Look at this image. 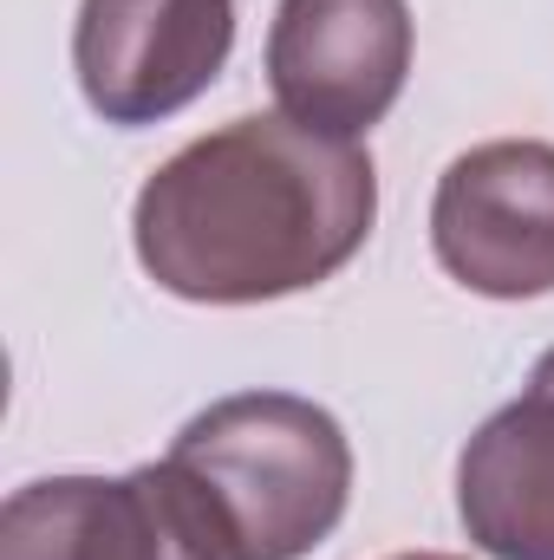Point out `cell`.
<instances>
[{
  "instance_id": "cell-3",
  "label": "cell",
  "mask_w": 554,
  "mask_h": 560,
  "mask_svg": "<svg viewBox=\"0 0 554 560\" xmlns=\"http://www.w3.org/2000/svg\"><path fill=\"white\" fill-rule=\"evenodd\" d=\"M0 560H249L222 495L157 456L125 476H46L7 495Z\"/></svg>"
},
{
  "instance_id": "cell-2",
  "label": "cell",
  "mask_w": 554,
  "mask_h": 560,
  "mask_svg": "<svg viewBox=\"0 0 554 560\" xmlns=\"http://www.w3.org/2000/svg\"><path fill=\"white\" fill-rule=\"evenodd\" d=\"M170 456L196 469L235 515L249 560L313 555L353 502V443L300 392H235L176 430Z\"/></svg>"
},
{
  "instance_id": "cell-8",
  "label": "cell",
  "mask_w": 554,
  "mask_h": 560,
  "mask_svg": "<svg viewBox=\"0 0 554 560\" xmlns=\"http://www.w3.org/2000/svg\"><path fill=\"white\" fill-rule=\"evenodd\" d=\"M529 378H542V385H554V346L542 352V359H535V372H529Z\"/></svg>"
},
{
  "instance_id": "cell-7",
  "label": "cell",
  "mask_w": 554,
  "mask_h": 560,
  "mask_svg": "<svg viewBox=\"0 0 554 560\" xmlns=\"http://www.w3.org/2000/svg\"><path fill=\"white\" fill-rule=\"evenodd\" d=\"M457 515L489 560H554V385L529 378L463 443Z\"/></svg>"
},
{
  "instance_id": "cell-1",
  "label": "cell",
  "mask_w": 554,
  "mask_h": 560,
  "mask_svg": "<svg viewBox=\"0 0 554 560\" xmlns=\"http://www.w3.org/2000/svg\"><path fill=\"white\" fill-rule=\"evenodd\" d=\"M379 222L359 143L249 112L157 163L131 209L138 268L196 306H262L333 280Z\"/></svg>"
},
{
  "instance_id": "cell-6",
  "label": "cell",
  "mask_w": 554,
  "mask_h": 560,
  "mask_svg": "<svg viewBox=\"0 0 554 560\" xmlns=\"http://www.w3.org/2000/svg\"><path fill=\"white\" fill-rule=\"evenodd\" d=\"M235 52V0H79L72 72L85 105L143 131L189 112Z\"/></svg>"
},
{
  "instance_id": "cell-5",
  "label": "cell",
  "mask_w": 554,
  "mask_h": 560,
  "mask_svg": "<svg viewBox=\"0 0 554 560\" xmlns=\"http://www.w3.org/2000/svg\"><path fill=\"white\" fill-rule=\"evenodd\" d=\"M430 248L483 300L554 293V143L496 138L450 156L430 196Z\"/></svg>"
},
{
  "instance_id": "cell-4",
  "label": "cell",
  "mask_w": 554,
  "mask_h": 560,
  "mask_svg": "<svg viewBox=\"0 0 554 560\" xmlns=\"http://www.w3.org/2000/svg\"><path fill=\"white\" fill-rule=\"evenodd\" d=\"M417 26L405 0H280L268 26V92L275 112L359 143L399 105L412 79Z\"/></svg>"
},
{
  "instance_id": "cell-9",
  "label": "cell",
  "mask_w": 554,
  "mask_h": 560,
  "mask_svg": "<svg viewBox=\"0 0 554 560\" xmlns=\"http://www.w3.org/2000/svg\"><path fill=\"white\" fill-rule=\"evenodd\" d=\"M392 560H457V555H392Z\"/></svg>"
}]
</instances>
